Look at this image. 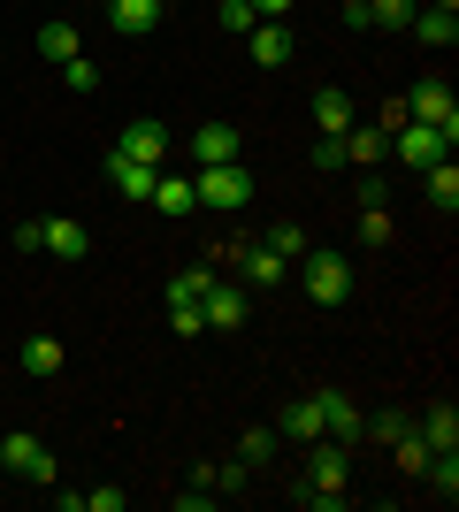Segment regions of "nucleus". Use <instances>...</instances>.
I'll use <instances>...</instances> for the list:
<instances>
[{
  "mask_svg": "<svg viewBox=\"0 0 459 512\" xmlns=\"http://www.w3.org/2000/svg\"><path fill=\"white\" fill-rule=\"evenodd\" d=\"M299 505H322V512L345 505V444H337V436H314V451H306V482H299Z\"/></svg>",
  "mask_w": 459,
  "mask_h": 512,
  "instance_id": "1",
  "label": "nucleus"
},
{
  "mask_svg": "<svg viewBox=\"0 0 459 512\" xmlns=\"http://www.w3.org/2000/svg\"><path fill=\"white\" fill-rule=\"evenodd\" d=\"M192 192H199V207H215V214H245L253 207V169H245V161L192 169Z\"/></svg>",
  "mask_w": 459,
  "mask_h": 512,
  "instance_id": "2",
  "label": "nucleus"
},
{
  "mask_svg": "<svg viewBox=\"0 0 459 512\" xmlns=\"http://www.w3.org/2000/svg\"><path fill=\"white\" fill-rule=\"evenodd\" d=\"M299 283H306V299H314V306H345L352 299V260L306 245V253H299Z\"/></svg>",
  "mask_w": 459,
  "mask_h": 512,
  "instance_id": "3",
  "label": "nucleus"
},
{
  "mask_svg": "<svg viewBox=\"0 0 459 512\" xmlns=\"http://www.w3.org/2000/svg\"><path fill=\"white\" fill-rule=\"evenodd\" d=\"M222 260H238L245 291H276V283L291 276V260H276V253L261 245V237H222Z\"/></svg>",
  "mask_w": 459,
  "mask_h": 512,
  "instance_id": "4",
  "label": "nucleus"
},
{
  "mask_svg": "<svg viewBox=\"0 0 459 512\" xmlns=\"http://www.w3.org/2000/svg\"><path fill=\"white\" fill-rule=\"evenodd\" d=\"M406 115H414V123H429V130H444V138L459 146V100H452V85H444V77H421V85L406 92Z\"/></svg>",
  "mask_w": 459,
  "mask_h": 512,
  "instance_id": "5",
  "label": "nucleus"
},
{
  "mask_svg": "<svg viewBox=\"0 0 459 512\" xmlns=\"http://www.w3.org/2000/svg\"><path fill=\"white\" fill-rule=\"evenodd\" d=\"M199 314H207V329H222V337H230V329H245V321H253V291H245V283H207V299H199Z\"/></svg>",
  "mask_w": 459,
  "mask_h": 512,
  "instance_id": "6",
  "label": "nucleus"
},
{
  "mask_svg": "<svg viewBox=\"0 0 459 512\" xmlns=\"http://www.w3.org/2000/svg\"><path fill=\"white\" fill-rule=\"evenodd\" d=\"M391 153L406 161V169H437L444 153H452V138H444V130H429V123H398V130H391Z\"/></svg>",
  "mask_w": 459,
  "mask_h": 512,
  "instance_id": "7",
  "label": "nucleus"
},
{
  "mask_svg": "<svg viewBox=\"0 0 459 512\" xmlns=\"http://www.w3.org/2000/svg\"><path fill=\"white\" fill-rule=\"evenodd\" d=\"M0 467L16 474V482H54V474H62V467H54V451H46L39 436H23V428L0 444Z\"/></svg>",
  "mask_w": 459,
  "mask_h": 512,
  "instance_id": "8",
  "label": "nucleus"
},
{
  "mask_svg": "<svg viewBox=\"0 0 459 512\" xmlns=\"http://www.w3.org/2000/svg\"><path fill=\"white\" fill-rule=\"evenodd\" d=\"M115 153H131V161H146V169H169L176 138H169V123H123V138H115Z\"/></svg>",
  "mask_w": 459,
  "mask_h": 512,
  "instance_id": "9",
  "label": "nucleus"
},
{
  "mask_svg": "<svg viewBox=\"0 0 459 512\" xmlns=\"http://www.w3.org/2000/svg\"><path fill=\"white\" fill-rule=\"evenodd\" d=\"M314 398V421H322V436H337V444H360V406H352L345 390H306Z\"/></svg>",
  "mask_w": 459,
  "mask_h": 512,
  "instance_id": "10",
  "label": "nucleus"
},
{
  "mask_svg": "<svg viewBox=\"0 0 459 512\" xmlns=\"http://www.w3.org/2000/svg\"><path fill=\"white\" fill-rule=\"evenodd\" d=\"M215 161H245L238 123H199L192 130V169H215Z\"/></svg>",
  "mask_w": 459,
  "mask_h": 512,
  "instance_id": "11",
  "label": "nucleus"
},
{
  "mask_svg": "<svg viewBox=\"0 0 459 512\" xmlns=\"http://www.w3.org/2000/svg\"><path fill=\"white\" fill-rule=\"evenodd\" d=\"M146 207H153V214H169V222H192V214H199L192 176H169V169H161V176H153V199H146Z\"/></svg>",
  "mask_w": 459,
  "mask_h": 512,
  "instance_id": "12",
  "label": "nucleus"
},
{
  "mask_svg": "<svg viewBox=\"0 0 459 512\" xmlns=\"http://www.w3.org/2000/svg\"><path fill=\"white\" fill-rule=\"evenodd\" d=\"M153 176H161V169H146V161H131V153L108 146V184L131 199V207H146V199H153Z\"/></svg>",
  "mask_w": 459,
  "mask_h": 512,
  "instance_id": "13",
  "label": "nucleus"
},
{
  "mask_svg": "<svg viewBox=\"0 0 459 512\" xmlns=\"http://www.w3.org/2000/svg\"><path fill=\"white\" fill-rule=\"evenodd\" d=\"M108 31H115V39H146V31H161V0H108Z\"/></svg>",
  "mask_w": 459,
  "mask_h": 512,
  "instance_id": "14",
  "label": "nucleus"
},
{
  "mask_svg": "<svg viewBox=\"0 0 459 512\" xmlns=\"http://www.w3.org/2000/svg\"><path fill=\"white\" fill-rule=\"evenodd\" d=\"M383 153H391V130L383 123H352L345 130V169H383Z\"/></svg>",
  "mask_w": 459,
  "mask_h": 512,
  "instance_id": "15",
  "label": "nucleus"
},
{
  "mask_svg": "<svg viewBox=\"0 0 459 512\" xmlns=\"http://www.w3.org/2000/svg\"><path fill=\"white\" fill-rule=\"evenodd\" d=\"M406 31H414L421 46H437V54H444V46L459 39V8H429V0H421V8H414V23H406Z\"/></svg>",
  "mask_w": 459,
  "mask_h": 512,
  "instance_id": "16",
  "label": "nucleus"
},
{
  "mask_svg": "<svg viewBox=\"0 0 459 512\" xmlns=\"http://www.w3.org/2000/svg\"><path fill=\"white\" fill-rule=\"evenodd\" d=\"M39 54H46V62H77V54H85L77 23H69V16H46L39 23Z\"/></svg>",
  "mask_w": 459,
  "mask_h": 512,
  "instance_id": "17",
  "label": "nucleus"
},
{
  "mask_svg": "<svg viewBox=\"0 0 459 512\" xmlns=\"http://www.w3.org/2000/svg\"><path fill=\"white\" fill-rule=\"evenodd\" d=\"M245 39H253V62H261V69H284V62H291V31H284V23H268V16H261Z\"/></svg>",
  "mask_w": 459,
  "mask_h": 512,
  "instance_id": "18",
  "label": "nucleus"
},
{
  "mask_svg": "<svg viewBox=\"0 0 459 512\" xmlns=\"http://www.w3.org/2000/svg\"><path fill=\"white\" fill-rule=\"evenodd\" d=\"M314 123H322V138H345V130H352V100H345V85H322V92H314Z\"/></svg>",
  "mask_w": 459,
  "mask_h": 512,
  "instance_id": "19",
  "label": "nucleus"
},
{
  "mask_svg": "<svg viewBox=\"0 0 459 512\" xmlns=\"http://www.w3.org/2000/svg\"><path fill=\"white\" fill-rule=\"evenodd\" d=\"M421 192H429V207H437V214H459V169H452V153H444L437 169H421Z\"/></svg>",
  "mask_w": 459,
  "mask_h": 512,
  "instance_id": "20",
  "label": "nucleus"
},
{
  "mask_svg": "<svg viewBox=\"0 0 459 512\" xmlns=\"http://www.w3.org/2000/svg\"><path fill=\"white\" fill-rule=\"evenodd\" d=\"M414 436H421L429 451H459V413H452V406H429V413L414 421Z\"/></svg>",
  "mask_w": 459,
  "mask_h": 512,
  "instance_id": "21",
  "label": "nucleus"
},
{
  "mask_svg": "<svg viewBox=\"0 0 459 512\" xmlns=\"http://www.w3.org/2000/svg\"><path fill=\"white\" fill-rule=\"evenodd\" d=\"M39 253H62V260H85V222H69V214H54L39 237Z\"/></svg>",
  "mask_w": 459,
  "mask_h": 512,
  "instance_id": "22",
  "label": "nucleus"
},
{
  "mask_svg": "<svg viewBox=\"0 0 459 512\" xmlns=\"http://www.w3.org/2000/svg\"><path fill=\"white\" fill-rule=\"evenodd\" d=\"M414 428V413H398V406H383V413H360V444H398Z\"/></svg>",
  "mask_w": 459,
  "mask_h": 512,
  "instance_id": "23",
  "label": "nucleus"
},
{
  "mask_svg": "<svg viewBox=\"0 0 459 512\" xmlns=\"http://www.w3.org/2000/svg\"><path fill=\"white\" fill-rule=\"evenodd\" d=\"M207 283H215L207 260H199V268H176V276H169V306H199V299H207Z\"/></svg>",
  "mask_w": 459,
  "mask_h": 512,
  "instance_id": "24",
  "label": "nucleus"
},
{
  "mask_svg": "<svg viewBox=\"0 0 459 512\" xmlns=\"http://www.w3.org/2000/svg\"><path fill=\"white\" fill-rule=\"evenodd\" d=\"M276 436H299V444H314V436H322V421H314V398H291L284 421H276Z\"/></svg>",
  "mask_w": 459,
  "mask_h": 512,
  "instance_id": "25",
  "label": "nucleus"
},
{
  "mask_svg": "<svg viewBox=\"0 0 459 512\" xmlns=\"http://www.w3.org/2000/svg\"><path fill=\"white\" fill-rule=\"evenodd\" d=\"M23 375H62V337H31L23 344Z\"/></svg>",
  "mask_w": 459,
  "mask_h": 512,
  "instance_id": "26",
  "label": "nucleus"
},
{
  "mask_svg": "<svg viewBox=\"0 0 459 512\" xmlns=\"http://www.w3.org/2000/svg\"><path fill=\"white\" fill-rule=\"evenodd\" d=\"M261 245H268V253H276V260H299V253H306V245H314V237H306V230H299V222H276V230H268V237H261Z\"/></svg>",
  "mask_w": 459,
  "mask_h": 512,
  "instance_id": "27",
  "label": "nucleus"
},
{
  "mask_svg": "<svg viewBox=\"0 0 459 512\" xmlns=\"http://www.w3.org/2000/svg\"><path fill=\"white\" fill-rule=\"evenodd\" d=\"M414 8H421V0H368V23H383V31H406V23H414Z\"/></svg>",
  "mask_w": 459,
  "mask_h": 512,
  "instance_id": "28",
  "label": "nucleus"
},
{
  "mask_svg": "<svg viewBox=\"0 0 459 512\" xmlns=\"http://www.w3.org/2000/svg\"><path fill=\"white\" fill-rule=\"evenodd\" d=\"M238 459H245V467H268V459H276V428H245Z\"/></svg>",
  "mask_w": 459,
  "mask_h": 512,
  "instance_id": "29",
  "label": "nucleus"
},
{
  "mask_svg": "<svg viewBox=\"0 0 459 512\" xmlns=\"http://www.w3.org/2000/svg\"><path fill=\"white\" fill-rule=\"evenodd\" d=\"M398 467H406V474H421V467H429V459H437V451H429V444H421V436H414V428H406V436H398Z\"/></svg>",
  "mask_w": 459,
  "mask_h": 512,
  "instance_id": "30",
  "label": "nucleus"
},
{
  "mask_svg": "<svg viewBox=\"0 0 459 512\" xmlns=\"http://www.w3.org/2000/svg\"><path fill=\"white\" fill-rule=\"evenodd\" d=\"M360 245H391V207H360Z\"/></svg>",
  "mask_w": 459,
  "mask_h": 512,
  "instance_id": "31",
  "label": "nucleus"
},
{
  "mask_svg": "<svg viewBox=\"0 0 459 512\" xmlns=\"http://www.w3.org/2000/svg\"><path fill=\"white\" fill-rule=\"evenodd\" d=\"M62 85L77 92V100H85V92H100V69H92L85 54H77V62H62Z\"/></svg>",
  "mask_w": 459,
  "mask_h": 512,
  "instance_id": "32",
  "label": "nucleus"
},
{
  "mask_svg": "<svg viewBox=\"0 0 459 512\" xmlns=\"http://www.w3.org/2000/svg\"><path fill=\"white\" fill-rule=\"evenodd\" d=\"M215 16H222V31H238V39L253 31V23H261V16H253V0H222Z\"/></svg>",
  "mask_w": 459,
  "mask_h": 512,
  "instance_id": "33",
  "label": "nucleus"
},
{
  "mask_svg": "<svg viewBox=\"0 0 459 512\" xmlns=\"http://www.w3.org/2000/svg\"><path fill=\"white\" fill-rule=\"evenodd\" d=\"M169 329H176V337H184V344H192L199 329H207V314H199V306H169Z\"/></svg>",
  "mask_w": 459,
  "mask_h": 512,
  "instance_id": "34",
  "label": "nucleus"
},
{
  "mask_svg": "<svg viewBox=\"0 0 459 512\" xmlns=\"http://www.w3.org/2000/svg\"><path fill=\"white\" fill-rule=\"evenodd\" d=\"M314 169H322V176L345 169V138H322V146H314Z\"/></svg>",
  "mask_w": 459,
  "mask_h": 512,
  "instance_id": "35",
  "label": "nucleus"
},
{
  "mask_svg": "<svg viewBox=\"0 0 459 512\" xmlns=\"http://www.w3.org/2000/svg\"><path fill=\"white\" fill-rule=\"evenodd\" d=\"M131 505V490H85V512H123Z\"/></svg>",
  "mask_w": 459,
  "mask_h": 512,
  "instance_id": "36",
  "label": "nucleus"
},
{
  "mask_svg": "<svg viewBox=\"0 0 459 512\" xmlns=\"http://www.w3.org/2000/svg\"><path fill=\"white\" fill-rule=\"evenodd\" d=\"M253 16H268V23H284V16H291V0H253Z\"/></svg>",
  "mask_w": 459,
  "mask_h": 512,
  "instance_id": "37",
  "label": "nucleus"
},
{
  "mask_svg": "<svg viewBox=\"0 0 459 512\" xmlns=\"http://www.w3.org/2000/svg\"><path fill=\"white\" fill-rule=\"evenodd\" d=\"M429 8H459V0H429Z\"/></svg>",
  "mask_w": 459,
  "mask_h": 512,
  "instance_id": "38",
  "label": "nucleus"
}]
</instances>
